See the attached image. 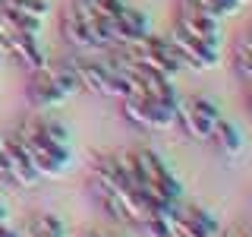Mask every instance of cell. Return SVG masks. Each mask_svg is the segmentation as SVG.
<instances>
[{"instance_id": "obj_1", "label": "cell", "mask_w": 252, "mask_h": 237, "mask_svg": "<svg viewBox=\"0 0 252 237\" xmlns=\"http://www.w3.org/2000/svg\"><path fill=\"white\" fill-rule=\"evenodd\" d=\"M16 142H19L22 155H26V161L35 168L38 177H63L69 168H73V146H57V142H51L47 136L35 130L32 123H22L13 130Z\"/></svg>"}, {"instance_id": "obj_2", "label": "cell", "mask_w": 252, "mask_h": 237, "mask_svg": "<svg viewBox=\"0 0 252 237\" xmlns=\"http://www.w3.org/2000/svg\"><path fill=\"white\" fill-rule=\"evenodd\" d=\"M120 111L129 123H136L139 130H155V133H170L177 126V105H164L148 95H123Z\"/></svg>"}, {"instance_id": "obj_3", "label": "cell", "mask_w": 252, "mask_h": 237, "mask_svg": "<svg viewBox=\"0 0 252 237\" xmlns=\"http://www.w3.org/2000/svg\"><path fill=\"white\" fill-rule=\"evenodd\" d=\"M220 120V111L211 98H202V95H189V98L177 101V126H183L186 136L208 142L215 126Z\"/></svg>"}, {"instance_id": "obj_4", "label": "cell", "mask_w": 252, "mask_h": 237, "mask_svg": "<svg viewBox=\"0 0 252 237\" xmlns=\"http://www.w3.org/2000/svg\"><path fill=\"white\" fill-rule=\"evenodd\" d=\"M136 158V168H139V177L145 190H152V193L164 196V199L170 202H180V196H183V187H180L177 174H173L167 164H164V158L152 152V149H139V152H132Z\"/></svg>"}, {"instance_id": "obj_5", "label": "cell", "mask_w": 252, "mask_h": 237, "mask_svg": "<svg viewBox=\"0 0 252 237\" xmlns=\"http://www.w3.org/2000/svg\"><path fill=\"white\" fill-rule=\"evenodd\" d=\"M126 54H129L132 60H139V63H145V67H152L158 70V73H164V76H177V70L183 67V60H180V54H177V47H173V41L167 35H152L148 32L142 41H136L132 47H123Z\"/></svg>"}, {"instance_id": "obj_6", "label": "cell", "mask_w": 252, "mask_h": 237, "mask_svg": "<svg viewBox=\"0 0 252 237\" xmlns=\"http://www.w3.org/2000/svg\"><path fill=\"white\" fill-rule=\"evenodd\" d=\"M170 237H220V221L195 202H177L170 212Z\"/></svg>"}, {"instance_id": "obj_7", "label": "cell", "mask_w": 252, "mask_h": 237, "mask_svg": "<svg viewBox=\"0 0 252 237\" xmlns=\"http://www.w3.org/2000/svg\"><path fill=\"white\" fill-rule=\"evenodd\" d=\"M167 38L173 41V47H177V54H180V60H183V67H192V70H199V73L218 70L220 60H224V57H220V47L202 41V38H192L189 32H183L180 26H173Z\"/></svg>"}, {"instance_id": "obj_8", "label": "cell", "mask_w": 252, "mask_h": 237, "mask_svg": "<svg viewBox=\"0 0 252 237\" xmlns=\"http://www.w3.org/2000/svg\"><path fill=\"white\" fill-rule=\"evenodd\" d=\"M76 73L82 89H89L94 95H104V98H123L126 95V82L117 70H110L104 60H79Z\"/></svg>"}, {"instance_id": "obj_9", "label": "cell", "mask_w": 252, "mask_h": 237, "mask_svg": "<svg viewBox=\"0 0 252 237\" xmlns=\"http://www.w3.org/2000/svg\"><path fill=\"white\" fill-rule=\"evenodd\" d=\"M173 26H180L183 32H189L192 38H202V41L220 47L224 44V32H220V19L215 16L195 10L192 3H186V0H180V10H177V22Z\"/></svg>"}, {"instance_id": "obj_10", "label": "cell", "mask_w": 252, "mask_h": 237, "mask_svg": "<svg viewBox=\"0 0 252 237\" xmlns=\"http://www.w3.org/2000/svg\"><path fill=\"white\" fill-rule=\"evenodd\" d=\"M0 152H3V158H6V168H10V184H16V187H35L38 180H41L35 174V168L26 161V155H22V149H19V142H16L13 130L0 133Z\"/></svg>"}, {"instance_id": "obj_11", "label": "cell", "mask_w": 252, "mask_h": 237, "mask_svg": "<svg viewBox=\"0 0 252 237\" xmlns=\"http://www.w3.org/2000/svg\"><path fill=\"white\" fill-rule=\"evenodd\" d=\"M110 29H114V47H132L136 41L152 32L148 26V16L136 10V6H126L123 16H117V19H110Z\"/></svg>"}, {"instance_id": "obj_12", "label": "cell", "mask_w": 252, "mask_h": 237, "mask_svg": "<svg viewBox=\"0 0 252 237\" xmlns=\"http://www.w3.org/2000/svg\"><path fill=\"white\" fill-rule=\"evenodd\" d=\"M29 101L35 108H57L63 105V101H69V95L60 89L57 82L51 79V73L41 67V70H35L29 79Z\"/></svg>"}, {"instance_id": "obj_13", "label": "cell", "mask_w": 252, "mask_h": 237, "mask_svg": "<svg viewBox=\"0 0 252 237\" xmlns=\"http://www.w3.org/2000/svg\"><path fill=\"white\" fill-rule=\"evenodd\" d=\"M6 57H16L22 70L35 73V70L47 67V54L44 47L38 44V35H16L10 44H6Z\"/></svg>"}, {"instance_id": "obj_14", "label": "cell", "mask_w": 252, "mask_h": 237, "mask_svg": "<svg viewBox=\"0 0 252 237\" xmlns=\"http://www.w3.org/2000/svg\"><path fill=\"white\" fill-rule=\"evenodd\" d=\"M60 32H63V38H66L73 47H82V51H98V44H94L89 26H85L82 16L73 10V3H66L60 10Z\"/></svg>"}, {"instance_id": "obj_15", "label": "cell", "mask_w": 252, "mask_h": 237, "mask_svg": "<svg viewBox=\"0 0 252 237\" xmlns=\"http://www.w3.org/2000/svg\"><path fill=\"white\" fill-rule=\"evenodd\" d=\"M208 142H215L218 152H220V155H227V158H236V155L243 152V146H246V139H243L240 126L230 123V120H224V117L218 120V126H215V133H211V139H208Z\"/></svg>"}, {"instance_id": "obj_16", "label": "cell", "mask_w": 252, "mask_h": 237, "mask_svg": "<svg viewBox=\"0 0 252 237\" xmlns=\"http://www.w3.org/2000/svg\"><path fill=\"white\" fill-rule=\"evenodd\" d=\"M19 237H66V225H63L60 215H51V212H41V215H32L26 231Z\"/></svg>"}, {"instance_id": "obj_17", "label": "cell", "mask_w": 252, "mask_h": 237, "mask_svg": "<svg viewBox=\"0 0 252 237\" xmlns=\"http://www.w3.org/2000/svg\"><path fill=\"white\" fill-rule=\"evenodd\" d=\"M44 70L51 73V79L69 95V98H73L76 92H82V82H79V73H76V63H51V60H47Z\"/></svg>"}, {"instance_id": "obj_18", "label": "cell", "mask_w": 252, "mask_h": 237, "mask_svg": "<svg viewBox=\"0 0 252 237\" xmlns=\"http://www.w3.org/2000/svg\"><path fill=\"white\" fill-rule=\"evenodd\" d=\"M230 60H233L236 76H240V79H246V82H252V41H249L246 35H240V38H236Z\"/></svg>"}, {"instance_id": "obj_19", "label": "cell", "mask_w": 252, "mask_h": 237, "mask_svg": "<svg viewBox=\"0 0 252 237\" xmlns=\"http://www.w3.org/2000/svg\"><path fill=\"white\" fill-rule=\"evenodd\" d=\"M0 6H3V10H13V13H22V16H29V19H38V22H44L47 13H51V3H47V0H0Z\"/></svg>"}, {"instance_id": "obj_20", "label": "cell", "mask_w": 252, "mask_h": 237, "mask_svg": "<svg viewBox=\"0 0 252 237\" xmlns=\"http://www.w3.org/2000/svg\"><path fill=\"white\" fill-rule=\"evenodd\" d=\"M139 231L145 237H170V215H161V212H152L148 218L139 221Z\"/></svg>"}, {"instance_id": "obj_21", "label": "cell", "mask_w": 252, "mask_h": 237, "mask_svg": "<svg viewBox=\"0 0 252 237\" xmlns=\"http://www.w3.org/2000/svg\"><path fill=\"white\" fill-rule=\"evenodd\" d=\"M32 126H35L38 133H41V136H47L51 142H57V146H69V130L63 123H57V120H29Z\"/></svg>"}, {"instance_id": "obj_22", "label": "cell", "mask_w": 252, "mask_h": 237, "mask_svg": "<svg viewBox=\"0 0 252 237\" xmlns=\"http://www.w3.org/2000/svg\"><path fill=\"white\" fill-rule=\"evenodd\" d=\"M126 0H98V10L107 16V19H117V16H123V10H126Z\"/></svg>"}, {"instance_id": "obj_23", "label": "cell", "mask_w": 252, "mask_h": 237, "mask_svg": "<svg viewBox=\"0 0 252 237\" xmlns=\"http://www.w3.org/2000/svg\"><path fill=\"white\" fill-rule=\"evenodd\" d=\"M0 180H10V168H6V158L0 152Z\"/></svg>"}, {"instance_id": "obj_24", "label": "cell", "mask_w": 252, "mask_h": 237, "mask_svg": "<svg viewBox=\"0 0 252 237\" xmlns=\"http://www.w3.org/2000/svg\"><path fill=\"white\" fill-rule=\"evenodd\" d=\"M0 237H19V234H16L13 228L6 225V221H0Z\"/></svg>"}, {"instance_id": "obj_25", "label": "cell", "mask_w": 252, "mask_h": 237, "mask_svg": "<svg viewBox=\"0 0 252 237\" xmlns=\"http://www.w3.org/2000/svg\"><path fill=\"white\" fill-rule=\"evenodd\" d=\"M0 221H10V209H6L3 202H0Z\"/></svg>"}, {"instance_id": "obj_26", "label": "cell", "mask_w": 252, "mask_h": 237, "mask_svg": "<svg viewBox=\"0 0 252 237\" xmlns=\"http://www.w3.org/2000/svg\"><path fill=\"white\" fill-rule=\"evenodd\" d=\"M230 237H249V234H246V231H233Z\"/></svg>"}, {"instance_id": "obj_27", "label": "cell", "mask_w": 252, "mask_h": 237, "mask_svg": "<svg viewBox=\"0 0 252 237\" xmlns=\"http://www.w3.org/2000/svg\"><path fill=\"white\" fill-rule=\"evenodd\" d=\"M85 237H107V234H98V231H89V234H85Z\"/></svg>"}, {"instance_id": "obj_28", "label": "cell", "mask_w": 252, "mask_h": 237, "mask_svg": "<svg viewBox=\"0 0 252 237\" xmlns=\"http://www.w3.org/2000/svg\"><path fill=\"white\" fill-rule=\"evenodd\" d=\"M246 38H249V41H252V29H246Z\"/></svg>"}, {"instance_id": "obj_29", "label": "cell", "mask_w": 252, "mask_h": 237, "mask_svg": "<svg viewBox=\"0 0 252 237\" xmlns=\"http://www.w3.org/2000/svg\"><path fill=\"white\" fill-rule=\"evenodd\" d=\"M3 57H6V54H3V51H0V60H3Z\"/></svg>"}]
</instances>
